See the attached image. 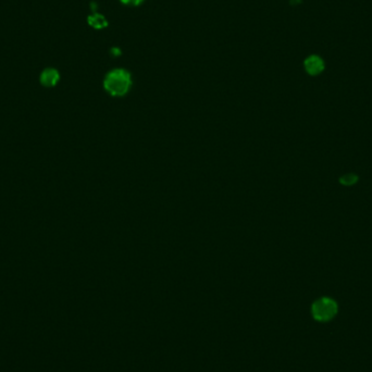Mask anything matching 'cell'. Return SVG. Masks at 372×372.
Instances as JSON below:
<instances>
[{
	"label": "cell",
	"mask_w": 372,
	"mask_h": 372,
	"mask_svg": "<svg viewBox=\"0 0 372 372\" xmlns=\"http://www.w3.org/2000/svg\"><path fill=\"white\" fill-rule=\"evenodd\" d=\"M144 0H121V3L127 6H139Z\"/></svg>",
	"instance_id": "52a82bcc"
},
{
	"label": "cell",
	"mask_w": 372,
	"mask_h": 372,
	"mask_svg": "<svg viewBox=\"0 0 372 372\" xmlns=\"http://www.w3.org/2000/svg\"><path fill=\"white\" fill-rule=\"evenodd\" d=\"M304 66L307 73L310 75H318L324 70V62L322 58L316 55L308 57L304 62Z\"/></svg>",
	"instance_id": "277c9868"
},
{
	"label": "cell",
	"mask_w": 372,
	"mask_h": 372,
	"mask_svg": "<svg viewBox=\"0 0 372 372\" xmlns=\"http://www.w3.org/2000/svg\"><path fill=\"white\" fill-rule=\"evenodd\" d=\"M87 22L92 28L96 30H101L108 26V21L106 20V17L102 14L99 13H94L87 17Z\"/></svg>",
	"instance_id": "5b68a950"
},
{
	"label": "cell",
	"mask_w": 372,
	"mask_h": 372,
	"mask_svg": "<svg viewBox=\"0 0 372 372\" xmlns=\"http://www.w3.org/2000/svg\"><path fill=\"white\" fill-rule=\"evenodd\" d=\"M357 181H358V176L353 173L345 174V175L341 176V179H340V183L344 186H352L354 184H356Z\"/></svg>",
	"instance_id": "8992f818"
},
{
	"label": "cell",
	"mask_w": 372,
	"mask_h": 372,
	"mask_svg": "<svg viewBox=\"0 0 372 372\" xmlns=\"http://www.w3.org/2000/svg\"><path fill=\"white\" fill-rule=\"evenodd\" d=\"M132 86L131 74L127 70L116 69L106 75L104 87L111 96L121 97L128 94Z\"/></svg>",
	"instance_id": "6da1fadb"
},
{
	"label": "cell",
	"mask_w": 372,
	"mask_h": 372,
	"mask_svg": "<svg viewBox=\"0 0 372 372\" xmlns=\"http://www.w3.org/2000/svg\"><path fill=\"white\" fill-rule=\"evenodd\" d=\"M339 312V306L334 299L330 297H321L317 299L312 306L313 317L319 322H327L332 320Z\"/></svg>",
	"instance_id": "7a4b0ae2"
},
{
	"label": "cell",
	"mask_w": 372,
	"mask_h": 372,
	"mask_svg": "<svg viewBox=\"0 0 372 372\" xmlns=\"http://www.w3.org/2000/svg\"><path fill=\"white\" fill-rule=\"evenodd\" d=\"M60 81L59 71L54 68H47L39 75V82L45 87H54Z\"/></svg>",
	"instance_id": "3957f363"
}]
</instances>
